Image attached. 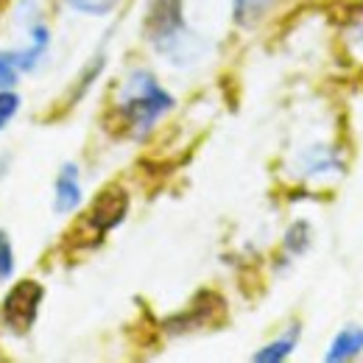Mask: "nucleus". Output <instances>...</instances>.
<instances>
[{
  "mask_svg": "<svg viewBox=\"0 0 363 363\" xmlns=\"http://www.w3.org/2000/svg\"><path fill=\"white\" fill-rule=\"evenodd\" d=\"M296 338H299V330L294 327V330H291L285 338H279V341L269 344L266 350H260V352L255 355V361L274 363V361H282V358H288V355H291V350H294V344H296Z\"/></svg>",
  "mask_w": 363,
  "mask_h": 363,
  "instance_id": "obj_8",
  "label": "nucleus"
},
{
  "mask_svg": "<svg viewBox=\"0 0 363 363\" xmlns=\"http://www.w3.org/2000/svg\"><path fill=\"white\" fill-rule=\"evenodd\" d=\"M361 350H363V330L350 327V330H344V333L335 335V341H333V347H330V352H327V361H333V363L350 361V358H355Z\"/></svg>",
  "mask_w": 363,
  "mask_h": 363,
  "instance_id": "obj_6",
  "label": "nucleus"
},
{
  "mask_svg": "<svg viewBox=\"0 0 363 363\" xmlns=\"http://www.w3.org/2000/svg\"><path fill=\"white\" fill-rule=\"evenodd\" d=\"M17 106H20V98L14 95V92L9 90H0V129L14 118V112H17Z\"/></svg>",
  "mask_w": 363,
  "mask_h": 363,
  "instance_id": "obj_11",
  "label": "nucleus"
},
{
  "mask_svg": "<svg viewBox=\"0 0 363 363\" xmlns=\"http://www.w3.org/2000/svg\"><path fill=\"white\" fill-rule=\"evenodd\" d=\"M145 34L160 53L171 56V62H190L199 53V43L182 17V0H151Z\"/></svg>",
  "mask_w": 363,
  "mask_h": 363,
  "instance_id": "obj_2",
  "label": "nucleus"
},
{
  "mask_svg": "<svg viewBox=\"0 0 363 363\" xmlns=\"http://www.w3.org/2000/svg\"><path fill=\"white\" fill-rule=\"evenodd\" d=\"M277 0H235V20L240 26H255Z\"/></svg>",
  "mask_w": 363,
  "mask_h": 363,
  "instance_id": "obj_7",
  "label": "nucleus"
},
{
  "mask_svg": "<svg viewBox=\"0 0 363 363\" xmlns=\"http://www.w3.org/2000/svg\"><path fill=\"white\" fill-rule=\"evenodd\" d=\"M171 106H174V98L154 82L151 73H143V70L129 76L118 101V109L135 135H145Z\"/></svg>",
  "mask_w": 363,
  "mask_h": 363,
  "instance_id": "obj_1",
  "label": "nucleus"
},
{
  "mask_svg": "<svg viewBox=\"0 0 363 363\" xmlns=\"http://www.w3.org/2000/svg\"><path fill=\"white\" fill-rule=\"evenodd\" d=\"M305 235H308V227H305V224H296V227L288 232V240H285L288 249H291V252H302V249L308 246V238H305Z\"/></svg>",
  "mask_w": 363,
  "mask_h": 363,
  "instance_id": "obj_13",
  "label": "nucleus"
},
{
  "mask_svg": "<svg viewBox=\"0 0 363 363\" xmlns=\"http://www.w3.org/2000/svg\"><path fill=\"white\" fill-rule=\"evenodd\" d=\"M126 207H129V196L123 193V190H106V193H101L98 199H95V204H92L90 210V224L98 232H109L112 227H118L121 221H123V216H126Z\"/></svg>",
  "mask_w": 363,
  "mask_h": 363,
  "instance_id": "obj_4",
  "label": "nucleus"
},
{
  "mask_svg": "<svg viewBox=\"0 0 363 363\" xmlns=\"http://www.w3.org/2000/svg\"><path fill=\"white\" fill-rule=\"evenodd\" d=\"M43 302V285L34 279H23L17 282L9 296L3 299V321L14 330V333H28L31 324L37 321V311Z\"/></svg>",
  "mask_w": 363,
  "mask_h": 363,
  "instance_id": "obj_3",
  "label": "nucleus"
},
{
  "mask_svg": "<svg viewBox=\"0 0 363 363\" xmlns=\"http://www.w3.org/2000/svg\"><path fill=\"white\" fill-rule=\"evenodd\" d=\"M11 269H14V252H11L9 238L0 232V282L11 274Z\"/></svg>",
  "mask_w": 363,
  "mask_h": 363,
  "instance_id": "obj_12",
  "label": "nucleus"
},
{
  "mask_svg": "<svg viewBox=\"0 0 363 363\" xmlns=\"http://www.w3.org/2000/svg\"><path fill=\"white\" fill-rule=\"evenodd\" d=\"M82 201V187H79V168L76 165H65L59 179H56V210L59 213H70L76 210V204Z\"/></svg>",
  "mask_w": 363,
  "mask_h": 363,
  "instance_id": "obj_5",
  "label": "nucleus"
},
{
  "mask_svg": "<svg viewBox=\"0 0 363 363\" xmlns=\"http://www.w3.org/2000/svg\"><path fill=\"white\" fill-rule=\"evenodd\" d=\"M20 59L17 53H0V90H9L14 82H17V73H20Z\"/></svg>",
  "mask_w": 363,
  "mask_h": 363,
  "instance_id": "obj_9",
  "label": "nucleus"
},
{
  "mask_svg": "<svg viewBox=\"0 0 363 363\" xmlns=\"http://www.w3.org/2000/svg\"><path fill=\"white\" fill-rule=\"evenodd\" d=\"M76 11L82 14H92V17H101V14H109L121 0H67Z\"/></svg>",
  "mask_w": 363,
  "mask_h": 363,
  "instance_id": "obj_10",
  "label": "nucleus"
}]
</instances>
